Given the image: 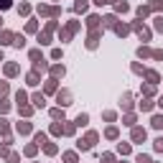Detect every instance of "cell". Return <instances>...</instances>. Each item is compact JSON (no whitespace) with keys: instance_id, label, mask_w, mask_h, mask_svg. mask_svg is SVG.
Listing matches in <instances>:
<instances>
[{"instance_id":"cell-7","label":"cell","mask_w":163,"mask_h":163,"mask_svg":"<svg viewBox=\"0 0 163 163\" xmlns=\"http://www.w3.org/2000/svg\"><path fill=\"white\" fill-rule=\"evenodd\" d=\"M150 107H153V105H150L148 99H143V102H140V110H150Z\"/></svg>"},{"instance_id":"cell-2","label":"cell","mask_w":163,"mask_h":163,"mask_svg":"<svg viewBox=\"0 0 163 163\" xmlns=\"http://www.w3.org/2000/svg\"><path fill=\"white\" fill-rule=\"evenodd\" d=\"M59 105H71V102H69V92H59Z\"/></svg>"},{"instance_id":"cell-8","label":"cell","mask_w":163,"mask_h":163,"mask_svg":"<svg viewBox=\"0 0 163 163\" xmlns=\"http://www.w3.org/2000/svg\"><path fill=\"white\" fill-rule=\"evenodd\" d=\"M33 102H36L38 107H44V97H41V94H36V97H33Z\"/></svg>"},{"instance_id":"cell-10","label":"cell","mask_w":163,"mask_h":163,"mask_svg":"<svg viewBox=\"0 0 163 163\" xmlns=\"http://www.w3.org/2000/svg\"><path fill=\"white\" fill-rule=\"evenodd\" d=\"M105 26H115V15H107L105 18Z\"/></svg>"},{"instance_id":"cell-14","label":"cell","mask_w":163,"mask_h":163,"mask_svg":"<svg viewBox=\"0 0 163 163\" xmlns=\"http://www.w3.org/2000/svg\"><path fill=\"white\" fill-rule=\"evenodd\" d=\"M5 8H10V0H0V10H5Z\"/></svg>"},{"instance_id":"cell-12","label":"cell","mask_w":163,"mask_h":163,"mask_svg":"<svg viewBox=\"0 0 163 163\" xmlns=\"http://www.w3.org/2000/svg\"><path fill=\"white\" fill-rule=\"evenodd\" d=\"M138 56H150V51H148V49H143V46H140V49H138Z\"/></svg>"},{"instance_id":"cell-3","label":"cell","mask_w":163,"mask_h":163,"mask_svg":"<svg viewBox=\"0 0 163 163\" xmlns=\"http://www.w3.org/2000/svg\"><path fill=\"white\" fill-rule=\"evenodd\" d=\"M153 128H158V130L163 128V117H160V115H158V117H153Z\"/></svg>"},{"instance_id":"cell-1","label":"cell","mask_w":163,"mask_h":163,"mask_svg":"<svg viewBox=\"0 0 163 163\" xmlns=\"http://www.w3.org/2000/svg\"><path fill=\"white\" fill-rule=\"evenodd\" d=\"M133 140H138V143H140V140H145V130L135 128V130H133Z\"/></svg>"},{"instance_id":"cell-11","label":"cell","mask_w":163,"mask_h":163,"mask_svg":"<svg viewBox=\"0 0 163 163\" xmlns=\"http://www.w3.org/2000/svg\"><path fill=\"white\" fill-rule=\"evenodd\" d=\"M115 31H117V36H125V33H128V28H125V26H117Z\"/></svg>"},{"instance_id":"cell-5","label":"cell","mask_w":163,"mask_h":163,"mask_svg":"<svg viewBox=\"0 0 163 163\" xmlns=\"http://www.w3.org/2000/svg\"><path fill=\"white\" fill-rule=\"evenodd\" d=\"M87 120H89L87 115H79V117H76V125H87Z\"/></svg>"},{"instance_id":"cell-16","label":"cell","mask_w":163,"mask_h":163,"mask_svg":"<svg viewBox=\"0 0 163 163\" xmlns=\"http://www.w3.org/2000/svg\"><path fill=\"white\" fill-rule=\"evenodd\" d=\"M138 163H150V158L148 155H138Z\"/></svg>"},{"instance_id":"cell-19","label":"cell","mask_w":163,"mask_h":163,"mask_svg":"<svg viewBox=\"0 0 163 163\" xmlns=\"http://www.w3.org/2000/svg\"><path fill=\"white\" fill-rule=\"evenodd\" d=\"M94 3H97V5H105V3H110V0H94Z\"/></svg>"},{"instance_id":"cell-21","label":"cell","mask_w":163,"mask_h":163,"mask_svg":"<svg viewBox=\"0 0 163 163\" xmlns=\"http://www.w3.org/2000/svg\"><path fill=\"white\" fill-rule=\"evenodd\" d=\"M158 105H160V107H163V99H160V102H158Z\"/></svg>"},{"instance_id":"cell-13","label":"cell","mask_w":163,"mask_h":163,"mask_svg":"<svg viewBox=\"0 0 163 163\" xmlns=\"http://www.w3.org/2000/svg\"><path fill=\"white\" fill-rule=\"evenodd\" d=\"M51 117H56V120H59V117H64V112H61V110H51Z\"/></svg>"},{"instance_id":"cell-18","label":"cell","mask_w":163,"mask_h":163,"mask_svg":"<svg viewBox=\"0 0 163 163\" xmlns=\"http://www.w3.org/2000/svg\"><path fill=\"white\" fill-rule=\"evenodd\" d=\"M5 92H8V84L3 82V84H0V94H5Z\"/></svg>"},{"instance_id":"cell-9","label":"cell","mask_w":163,"mask_h":163,"mask_svg":"<svg viewBox=\"0 0 163 163\" xmlns=\"http://www.w3.org/2000/svg\"><path fill=\"white\" fill-rule=\"evenodd\" d=\"M97 20H99L97 15H89V18H87V23H89V26H97Z\"/></svg>"},{"instance_id":"cell-20","label":"cell","mask_w":163,"mask_h":163,"mask_svg":"<svg viewBox=\"0 0 163 163\" xmlns=\"http://www.w3.org/2000/svg\"><path fill=\"white\" fill-rule=\"evenodd\" d=\"M0 61H3V51H0Z\"/></svg>"},{"instance_id":"cell-15","label":"cell","mask_w":163,"mask_h":163,"mask_svg":"<svg viewBox=\"0 0 163 163\" xmlns=\"http://www.w3.org/2000/svg\"><path fill=\"white\" fill-rule=\"evenodd\" d=\"M155 150H163V138H158V140H155Z\"/></svg>"},{"instance_id":"cell-6","label":"cell","mask_w":163,"mask_h":163,"mask_svg":"<svg viewBox=\"0 0 163 163\" xmlns=\"http://www.w3.org/2000/svg\"><path fill=\"white\" fill-rule=\"evenodd\" d=\"M18 130H20V133H28V130H31V125H28V122H20Z\"/></svg>"},{"instance_id":"cell-4","label":"cell","mask_w":163,"mask_h":163,"mask_svg":"<svg viewBox=\"0 0 163 163\" xmlns=\"http://www.w3.org/2000/svg\"><path fill=\"white\" fill-rule=\"evenodd\" d=\"M10 41H13V33H8V31H5V33H3V41H0V44H10Z\"/></svg>"},{"instance_id":"cell-17","label":"cell","mask_w":163,"mask_h":163,"mask_svg":"<svg viewBox=\"0 0 163 163\" xmlns=\"http://www.w3.org/2000/svg\"><path fill=\"white\" fill-rule=\"evenodd\" d=\"M155 28H158V31H163V18H158V20H155Z\"/></svg>"}]
</instances>
